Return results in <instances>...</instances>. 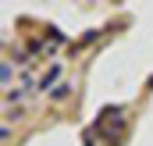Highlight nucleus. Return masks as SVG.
<instances>
[{
    "label": "nucleus",
    "mask_w": 153,
    "mask_h": 146,
    "mask_svg": "<svg viewBox=\"0 0 153 146\" xmlns=\"http://www.w3.org/2000/svg\"><path fill=\"white\" fill-rule=\"evenodd\" d=\"M57 72H61V68H50V72L43 75V78H39V89H46V86H50V82L57 78Z\"/></svg>",
    "instance_id": "nucleus-1"
},
{
    "label": "nucleus",
    "mask_w": 153,
    "mask_h": 146,
    "mask_svg": "<svg viewBox=\"0 0 153 146\" xmlns=\"http://www.w3.org/2000/svg\"><path fill=\"white\" fill-rule=\"evenodd\" d=\"M68 89H71V86H57V89H53V100H64V96H68Z\"/></svg>",
    "instance_id": "nucleus-2"
}]
</instances>
